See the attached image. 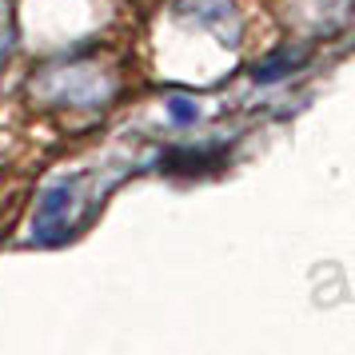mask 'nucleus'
Segmentation results:
<instances>
[{
    "instance_id": "1",
    "label": "nucleus",
    "mask_w": 355,
    "mask_h": 355,
    "mask_svg": "<svg viewBox=\"0 0 355 355\" xmlns=\"http://www.w3.org/2000/svg\"><path fill=\"white\" fill-rule=\"evenodd\" d=\"M80 204V180H60L44 188V196L36 200V220H33V236L36 243H56L68 236L72 227V211Z\"/></svg>"
},
{
    "instance_id": "2",
    "label": "nucleus",
    "mask_w": 355,
    "mask_h": 355,
    "mask_svg": "<svg viewBox=\"0 0 355 355\" xmlns=\"http://www.w3.org/2000/svg\"><path fill=\"white\" fill-rule=\"evenodd\" d=\"M304 60H307V49H275L272 56H263V60L252 64V80L256 84H275V80H284L288 72H295Z\"/></svg>"
},
{
    "instance_id": "3",
    "label": "nucleus",
    "mask_w": 355,
    "mask_h": 355,
    "mask_svg": "<svg viewBox=\"0 0 355 355\" xmlns=\"http://www.w3.org/2000/svg\"><path fill=\"white\" fill-rule=\"evenodd\" d=\"M168 112H172V120H176V124H196V116H200V108H196L192 100L176 96V100H168Z\"/></svg>"
},
{
    "instance_id": "4",
    "label": "nucleus",
    "mask_w": 355,
    "mask_h": 355,
    "mask_svg": "<svg viewBox=\"0 0 355 355\" xmlns=\"http://www.w3.org/2000/svg\"><path fill=\"white\" fill-rule=\"evenodd\" d=\"M8 52H12V36H8V33H0V64L8 60Z\"/></svg>"
}]
</instances>
